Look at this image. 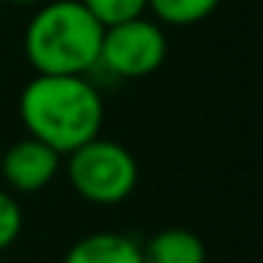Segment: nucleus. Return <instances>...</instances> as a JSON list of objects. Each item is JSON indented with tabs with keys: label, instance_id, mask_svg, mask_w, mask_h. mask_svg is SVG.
<instances>
[{
	"label": "nucleus",
	"instance_id": "f257e3e1",
	"mask_svg": "<svg viewBox=\"0 0 263 263\" xmlns=\"http://www.w3.org/2000/svg\"><path fill=\"white\" fill-rule=\"evenodd\" d=\"M20 122L29 136L60 156L102 133L105 102L88 74H34L17 99Z\"/></svg>",
	"mask_w": 263,
	"mask_h": 263
},
{
	"label": "nucleus",
	"instance_id": "f03ea898",
	"mask_svg": "<svg viewBox=\"0 0 263 263\" xmlns=\"http://www.w3.org/2000/svg\"><path fill=\"white\" fill-rule=\"evenodd\" d=\"M105 26L80 0H43L23 31V54L34 74H91Z\"/></svg>",
	"mask_w": 263,
	"mask_h": 263
},
{
	"label": "nucleus",
	"instance_id": "0eeeda50",
	"mask_svg": "<svg viewBox=\"0 0 263 263\" xmlns=\"http://www.w3.org/2000/svg\"><path fill=\"white\" fill-rule=\"evenodd\" d=\"M144 263H206V246L195 232L184 227L159 229L147 243H142Z\"/></svg>",
	"mask_w": 263,
	"mask_h": 263
},
{
	"label": "nucleus",
	"instance_id": "9d476101",
	"mask_svg": "<svg viewBox=\"0 0 263 263\" xmlns=\"http://www.w3.org/2000/svg\"><path fill=\"white\" fill-rule=\"evenodd\" d=\"M23 232V210L9 190H0V252H6Z\"/></svg>",
	"mask_w": 263,
	"mask_h": 263
},
{
	"label": "nucleus",
	"instance_id": "7ed1b4c3",
	"mask_svg": "<svg viewBox=\"0 0 263 263\" xmlns=\"http://www.w3.org/2000/svg\"><path fill=\"white\" fill-rule=\"evenodd\" d=\"M65 176L82 201L93 206H116L136 190L139 164L125 144L99 133L65 156Z\"/></svg>",
	"mask_w": 263,
	"mask_h": 263
},
{
	"label": "nucleus",
	"instance_id": "20e7f679",
	"mask_svg": "<svg viewBox=\"0 0 263 263\" xmlns=\"http://www.w3.org/2000/svg\"><path fill=\"white\" fill-rule=\"evenodd\" d=\"M167 60V34L150 17H133L105 26L97 68L116 80H144L156 74Z\"/></svg>",
	"mask_w": 263,
	"mask_h": 263
},
{
	"label": "nucleus",
	"instance_id": "39448f33",
	"mask_svg": "<svg viewBox=\"0 0 263 263\" xmlns=\"http://www.w3.org/2000/svg\"><path fill=\"white\" fill-rule=\"evenodd\" d=\"M63 156L34 136L14 142L0 159V176L14 193H40L57 178Z\"/></svg>",
	"mask_w": 263,
	"mask_h": 263
},
{
	"label": "nucleus",
	"instance_id": "1a4fd4ad",
	"mask_svg": "<svg viewBox=\"0 0 263 263\" xmlns=\"http://www.w3.org/2000/svg\"><path fill=\"white\" fill-rule=\"evenodd\" d=\"M102 26L125 23L147 12V0H80Z\"/></svg>",
	"mask_w": 263,
	"mask_h": 263
},
{
	"label": "nucleus",
	"instance_id": "9b49d317",
	"mask_svg": "<svg viewBox=\"0 0 263 263\" xmlns=\"http://www.w3.org/2000/svg\"><path fill=\"white\" fill-rule=\"evenodd\" d=\"M6 3H12V6H40L43 0H6Z\"/></svg>",
	"mask_w": 263,
	"mask_h": 263
},
{
	"label": "nucleus",
	"instance_id": "423d86ee",
	"mask_svg": "<svg viewBox=\"0 0 263 263\" xmlns=\"http://www.w3.org/2000/svg\"><path fill=\"white\" fill-rule=\"evenodd\" d=\"M63 263H144L142 243L122 232H91L71 243Z\"/></svg>",
	"mask_w": 263,
	"mask_h": 263
},
{
	"label": "nucleus",
	"instance_id": "6e6552de",
	"mask_svg": "<svg viewBox=\"0 0 263 263\" xmlns=\"http://www.w3.org/2000/svg\"><path fill=\"white\" fill-rule=\"evenodd\" d=\"M218 6L221 0H147V9L156 23L173 26V29L204 23Z\"/></svg>",
	"mask_w": 263,
	"mask_h": 263
}]
</instances>
